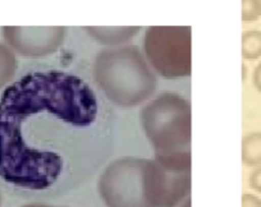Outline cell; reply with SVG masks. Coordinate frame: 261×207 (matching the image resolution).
Returning a JSON list of instances; mask_svg holds the SVG:
<instances>
[{
  "label": "cell",
  "mask_w": 261,
  "mask_h": 207,
  "mask_svg": "<svg viewBox=\"0 0 261 207\" xmlns=\"http://www.w3.org/2000/svg\"><path fill=\"white\" fill-rule=\"evenodd\" d=\"M114 114L82 78L31 72L0 95V181L27 197L63 196L112 154Z\"/></svg>",
  "instance_id": "cell-1"
},
{
  "label": "cell",
  "mask_w": 261,
  "mask_h": 207,
  "mask_svg": "<svg viewBox=\"0 0 261 207\" xmlns=\"http://www.w3.org/2000/svg\"><path fill=\"white\" fill-rule=\"evenodd\" d=\"M94 78L108 100L120 108H134L156 90V77L135 45L105 49L96 55Z\"/></svg>",
  "instance_id": "cell-2"
},
{
  "label": "cell",
  "mask_w": 261,
  "mask_h": 207,
  "mask_svg": "<svg viewBox=\"0 0 261 207\" xmlns=\"http://www.w3.org/2000/svg\"><path fill=\"white\" fill-rule=\"evenodd\" d=\"M141 126L156 155L188 151L191 143V106L179 95L162 94L140 113Z\"/></svg>",
  "instance_id": "cell-3"
},
{
  "label": "cell",
  "mask_w": 261,
  "mask_h": 207,
  "mask_svg": "<svg viewBox=\"0 0 261 207\" xmlns=\"http://www.w3.org/2000/svg\"><path fill=\"white\" fill-rule=\"evenodd\" d=\"M144 51L149 66L163 78L178 79L191 74L190 27H149Z\"/></svg>",
  "instance_id": "cell-4"
},
{
  "label": "cell",
  "mask_w": 261,
  "mask_h": 207,
  "mask_svg": "<svg viewBox=\"0 0 261 207\" xmlns=\"http://www.w3.org/2000/svg\"><path fill=\"white\" fill-rule=\"evenodd\" d=\"M14 44L27 58H42L55 53L65 39L64 27L13 29Z\"/></svg>",
  "instance_id": "cell-5"
},
{
  "label": "cell",
  "mask_w": 261,
  "mask_h": 207,
  "mask_svg": "<svg viewBox=\"0 0 261 207\" xmlns=\"http://www.w3.org/2000/svg\"><path fill=\"white\" fill-rule=\"evenodd\" d=\"M85 32L95 41L105 46L115 47L134 39L141 28L140 27H85Z\"/></svg>",
  "instance_id": "cell-6"
},
{
  "label": "cell",
  "mask_w": 261,
  "mask_h": 207,
  "mask_svg": "<svg viewBox=\"0 0 261 207\" xmlns=\"http://www.w3.org/2000/svg\"><path fill=\"white\" fill-rule=\"evenodd\" d=\"M242 161L248 166L261 164V132H252L242 139Z\"/></svg>",
  "instance_id": "cell-7"
},
{
  "label": "cell",
  "mask_w": 261,
  "mask_h": 207,
  "mask_svg": "<svg viewBox=\"0 0 261 207\" xmlns=\"http://www.w3.org/2000/svg\"><path fill=\"white\" fill-rule=\"evenodd\" d=\"M242 56L247 61L261 58V31L251 29L242 35Z\"/></svg>",
  "instance_id": "cell-8"
},
{
  "label": "cell",
  "mask_w": 261,
  "mask_h": 207,
  "mask_svg": "<svg viewBox=\"0 0 261 207\" xmlns=\"http://www.w3.org/2000/svg\"><path fill=\"white\" fill-rule=\"evenodd\" d=\"M261 17V2L245 0L242 2V19L245 22L256 21Z\"/></svg>",
  "instance_id": "cell-9"
},
{
  "label": "cell",
  "mask_w": 261,
  "mask_h": 207,
  "mask_svg": "<svg viewBox=\"0 0 261 207\" xmlns=\"http://www.w3.org/2000/svg\"><path fill=\"white\" fill-rule=\"evenodd\" d=\"M250 184L255 191L261 193V166L255 169L250 175Z\"/></svg>",
  "instance_id": "cell-10"
},
{
  "label": "cell",
  "mask_w": 261,
  "mask_h": 207,
  "mask_svg": "<svg viewBox=\"0 0 261 207\" xmlns=\"http://www.w3.org/2000/svg\"><path fill=\"white\" fill-rule=\"evenodd\" d=\"M243 207H261V199L252 194L243 196Z\"/></svg>",
  "instance_id": "cell-11"
},
{
  "label": "cell",
  "mask_w": 261,
  "mask_h": 207,
  "mask_svg": "<svg viewBox=\"0 0 261 207\" xmlns=\"http://www.w3.org/2000/svg\"><path fill=\"white\" fill-rule=\"evenodd\" d=\"M252 81H253V86L256 87V90H257L258 92H261V63L258 64V66L255 68V71H253Z\"/></svg>",
  "instance_id": "cell-12"
},
{
  "label": "cell",
  "mask_w": 261,
  "mask_h": 207,
  "mask_svg": "<svg viewBox=\"0 0 261 207\" xmlns=\"http://www.w3.org/2000/svg\"><path fill=\"white\" fill-rule=\"evenodd\" d=\"M246 79V66H243V81Z\"/></svg>",
  "instance_id": "cell-13"
}]
</instances>
